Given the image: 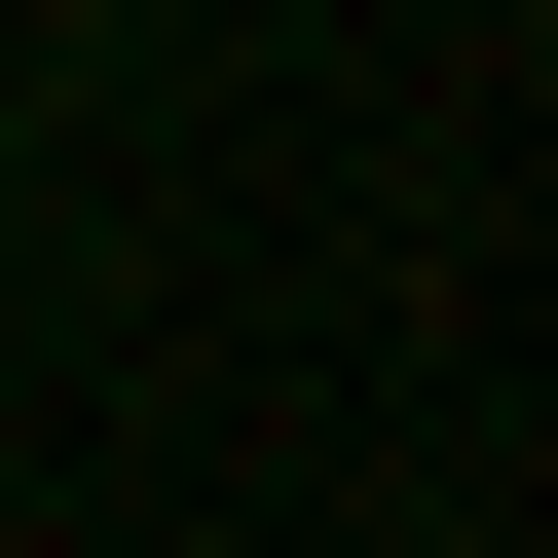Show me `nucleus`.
I'll return each mask as SVG.
<instances>
[{
	"instance_id": "f257e3e1",
	"label": "nucleus",
	"mask_w": 558,
	"mask_h": 558,
	"mask_svg": "<svg viewBox=\"0 0 558 558\" xmlns=\"http://www.w3.org/2000/svg\"><path fill=\"white\" fill-rule=\"evenodd\" d=\"M75 38H112V0H75Z\"/></svg>"
}]
</instances>
